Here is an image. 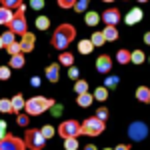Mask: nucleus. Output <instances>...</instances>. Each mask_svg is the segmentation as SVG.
Wrapping results in <instances>:
<instances>
[{
    "label": "nucleus",
    "instance_id": "1",
    "mask_svg": "<svg viewBox=\"0 0 150 150\" xmlns=\"http://www.w3.org/2000/svg\"><path fill=\"white\" fill-rule=\"evenodd\" d=\"M76 38V30H74V26L68 22L60 24L56 30H54V34H52V46L56 48V50H66V48L72 44V40Z\"/></svg>",
    "mask_w": 150,
    "mask_h": 150
},
{
    "label": "nucleus",
    "instance_id": "2",
    "mask_svg": "<svg viewBox=\"0 0 150 150\" xmlns=\"http://www.w3.org/2000/svg\"><path fill=\"white\" fill-rule=\"evenodd\" d=\"M54 104H56V102H54L52 98H44V96H32L30 100H26V104H24V110H26V114H28V116H40L42 112L50 110Z\"/></svg>",
    "mask_w": 150,
    "mask_h": 150
},
{
    "label": "nucleus",
    "instance_id": "3",
    "mask_svg": "<svg viewBox=\"0 0 150 150\" xmlns=\"http://www.w3.org/2000/svg\"><path fill=\"white\" fill-rule=\"evenodd\" d=\"M106 124H104L100 118H96V116H90V118H86L84 122L80 124V134H86V136H98V134H102Z\"/></svg>",
    "mask_w": 150,
    "mask_h": 150
},
{
    "label": "nucleus",
    "instance_id": "4",
    "mask_svg": "<svg viewBox=\"0 0 150 150\" xmlns=\"http://www.w3.org/2000/svg\"><path fill=\"white\" fill-rule=\"evenodd\" d=\"M44 142H46V138L42 136L40 130H36V128H28V130H26V134H24V144H26V148L42 150L44 148Z\"/></svg>",
    "mask_w": 150,
    "mask_h": 150
},
{
    "label": "nucleus",
    "instance_id": "5",
    "mask_svg": "<svg viewBox=\"0 0 150 150\" xmlns=\"http://www.w3.org/2000/svg\"><path fill=\"white\" fill-rule=\"evenodd\" d=\"M26 28H28V24H26V16H24V6H20V8H16L14 16H12L10 24H8V30H12L14 34L22 36L24 32H28Z\"/></svg>",
    "mask_w": 150,
    "mask_h": 150
},
{
    "label": "nucleus",
    "instance_id": "6",
    "mask_svg": "<svg viewBox=\"0 0 150 150\" xmlns=\"http://www.w3.org/2000/svg\"><path fill=\"white\" fill-rule=\"evenodd\" d=\"M56 132L62 136V140L64 138H78L80 136V122L78 120H64L58 126Z\"/></svg>",
    "mask_w": 150,
    "mask_h": 150
},
{
    "label": "nucleus",
    "instance_id": "7",
    "mask_svg": "<svg viewBox=\"0 0 150 150\" xmlns=\"http://www.w3.org/2000/svg\"><path fill=\"white\" fill-rule=\"evenodd\" d=\"M0 150H26V144L22 138L14 134H6L0 138Z\"/></svg>",
    "mask_w": 150,
    "mask_h": 150
},
{
    "label": "nucleus",
    "instance_id": "8",
    "mask_svg": "<svg viewBox=\"0 0 150 150\" xmlns=\"http://www.w3.org/2000/svg\"><path fill=\"white\" fill-rule=\"evenodd\" d=\"M128 136H130V140L140 142V140H144L148 136V126H146L144 122H132V124L128 126Z\"/></svg>",
    "mask_w": 150,
    "mask_h": 150
},
{
    "label": "nucleus",
    "instance_id": "9",
    "mask_svg": "<svg viewBox=\"0 0 150 150\" xmlns=\"http://www.w3.org/2000/svg\"><path fill=\"white\" fill-rule=\"evenodd\" d=\"M100 18L106 22V26H116V24L120 22V10L118 8H108V10L102 12Z\"/></svg>",
    "mask_w": 150,
    "mask_h": 150
},
{
    "label": "nucleus",
    "instance_id": "10",
    "mask_svg": "<svg viewBox=\"0 0 150 150\" xmlns=\"http://www.w3.org/2000/svg\"><path fill=\"white\" fill-rule=\"evenodd\" d=\"M110 70H112V58L108 56V54H102V56L96 58V72L108 74Z\"/></svg>",
    "mask_w": 150,
    "mask_h": 150
},
{
    "label": "nucleus",
    "instance_id": "11",
    "mask_svg": "<svg viewBox=\"0 0 150 150\" xmlns=\"http://www.w3.org/2000/svg\"><path fill=\"white\" fill-rule=\"evenodd\" d=\"M34 44H36V36L32 34V32H24L22 40H20L22 52H32V50H34Z\"/></svg>",
    "mask_w": 150,
    "mask_h": 150
},
{
    "label": "nucleus",
    "instance_id": "12",
    "mask_svg": "<svg viewBox=\"0 0 150 150\" xmlns=\"http://www.w3.org/2000/svg\"><path fill=\"white\" fill-rule=\"evenodd\" d=\"M46 78L50 82H58V78H60V64H58V62L46 66Z\"/></svg>",
    "mask_w": 150,
    "mask_h": 150
},
{
    "label": "nucleus",
    "instance_id": "13",
    "mask_svg": "<svg viewBox=\"0 0 150 150\" xmlns=\"http://www.w3.org/2000/svg\"><path fill=\"white\" fill-rule=\"evenodd\" d=\"M92 102H94V96L90 92H84V94H78V96H76V104H78L80 108H88Z\"/></svg>",
    "mask_w": 150,
    "mask_h": 150
},
{
    "label": "nucleus",
    "instance_id": "14",
    "mask_svg": "<svg viewBox=\"0 0 150 150\" xmlns=\"http://www.w3.org/2000/svg\"><path fill=\"white\" fill-rule=\"evenodd\" d=\"M12 102V110H14V114H18L20 110H24V104H26V98H24L22 94H16L14 98H10Z\"/></svg>",
    "mask_w": 150,
    "mask_h": 150
},
{
    "label": "nucleus",
    "instance_id": "15",
    "mask_svg": "<svg viewBox=\"0 0 150 150\" xmlns=\"http://www.w3.org/2000/svg\"><path fill=\"white\" fill-rule=\"evenodd\" d=\"M126 24H138L140 20H142V10L140 8H132V10L126 14Z\"/></svg>",
    "mask_w": 150,
    "mask_h": 150
},
{
    "label": "nucleus",
    "instance_id": "16",
    "mask_svg": "<svg viewBox=\"0 0 150 150\" xmlns=\"http://www.w3.org/2000/svg\"><path fill=\"white\" fill-rule=\"evenodd\" d=\"M58 64L60 66H74V56L70 54V52H66V50H62L60 52V56H58Z\"/></svg>",
    "mask_w": 150,
    "mask_h": 150
},
{
    "label": "nucleus",
    "instance_id": "17",
    "mask_svg": "<svg viewBox=\"0 0 150 150\" xmlns=\"http://www.w3.org/2000/svg\"><path fill=\"white\" fill-rule=\"evenodd\" d=\"M136 98H138L140 102L148 104L150 102V88L148 86H138V88H136Z\"/></svg>",
    "mask_w": 150,
    "mask_h": 150
},
{
    "label": "nucleus",
    "instance_id": "18",
    "mask_svg": "<svg viewBox=\"0 0 150 150\" xmlns=\"http://www.w3.org/2000/svg\"><path fill=\"white\" fill-rule=\"evenodd\" d=\"M102 34H104V40H106V42L118 40V30H116V26H106L102 30Z\"/></svg>",
    "mask_w": 150,
    "mask_h": 150
},
{
    "label": "nucleus",
    "instance_id": "19",
    "mask_svg": "<svg viewBox=\"0 0 150 150\" xmlns=\"http://www.w3.org/2000/svg\"><path fill=\"white\" fill-rule=\"evenodd\" d=\"M24 62H26V58H24V54L20 52V54H14V56H10L8 66H10V68H22Z\"/></svg>",
    "mask_w": 150,
    "mask_h": 150
},
{
    "label": "nucleus",
    "instance_id": "20",
    "mask_svg": "<svg viewBox=\"0 0 150 150\" xmlns=\"http://www.w3.org/2000/svg\"><path fill=\"white\" fill-rule=\"evenodd\" d=\"M12 16H14V12L12 10H8V8H4V6H0V24H10V20H12Z\"/></svg>",
    "mask_w": 150,
    "mask_h": 150
},
{
    "label": "nucleus",
    "instance_id": "21",
    "mask_svg": "<svg viewBox=\"0 0 150 150\" xmlns=\"http://www.w3.org/2000/svg\"><path fill=\"white\" fill-rule=\"evenodd\" d=\"M84 22L88 24V26H96V24L100 22V14L98 12H86V16H84Z\"/></svg>",
    "mask_w": 150,
    "mask_h": 150
},
{
    "label": "nucleus",
    "instance_id": "22",
    "mask_svg": "<svg viewBox=\"0 0 150 150\" xmlns=\"http://www.w3.org/2000/svg\"><path fill=\"white\" fill-rule=\"evenodd\" d=\"M36 28H38V30H48V28H50V18L44 16V14H40V16L36 18Z\"/></svg>",
    "mask_w": 150,
    "mask_h": 150
},
{
    "label": "nucleus",
    "instance_id": "23",
    "mask_svg": "<svg viewBox=\"0 0 150 150\" xmlns=\"http://www.w3.org/2000/svg\"><path fill=\"white\" fill-rule=\"evenodd\" d=\"M92 50H94V46H92L90 40H80V42H78V52H80V54H90Z\"/></svg>",
    "mask_w": 150,
    "mask_h": 150
},
{
    "label": "nucleus",
    "instance_id": "24",
    "mask_svg": "<svg viewBox=\"0 0 150 150\" xmlns=\"http://www.w3.org/2000/svg\"><path fill=\"white\" fill-rule=\"evenodd\" d=\"M144 52H142V50H132V52H130V62H132V64H142V62H144Z\"/></svg>",
    "mask_w": 150,
    "mask_h": 150
},
{
    "label": "nucleus",
    "instance_id": "25",
    "mask_svg": "<svg viewBox=\"0 0 150 150\" xmlns=\"http://www.w3.org/2000/svg\"><path fill=\"white\" fill-rule=\"evenodd\" d=\"M96 100H100V102H104L106 98H108V88L106 86H98L96 90H94V94H92Z\"/></svg>",
    "mask_w": 150,
    "mask_h": 150
},
{
    "label": "nucleus",
    "instance_id": "26",
    "mask_svg": "<svg viewBox=\"0 0 150 150\" xmlns=\"http://www.w3.org/2000/svg\"><path fill=\"white\" fill-rule=\"evenodd\" d=\"M74 92H78V94H84V92H88V82L86 80H74Z\"/></svg>",
    "mask_w": 150,
    "mask_h": 150
},
{
    "label": "nucleus",
    "instance_id": "27",
    "mask_svg": "<svg viewBox=\"0 0 150 150\" xmlns=\"http://www.w3.org/2000/svg\"><path fill=\"white\" fill-rule=\"evenodd\" d=\"M0 112H2V114L14 112V110H12V102L8 100V98H0Z\"/></svg>",
    "mask_w": 150,
    "mask_h": 150
},
{
    "label": "nucleus",
    "instance_id": "28",
    "mask_svg": "<svg viewBox=\"0 0 150 150\" xmlns=\"http://www.w3.org/2000/svg\"><path fill=\"white\" fill-rule=\"evenodd\" d=\"M0 2H2V6L8 8V10H16V8L22 6V0H0Z\"/></svg>",
    "mask_w": 150,
    "mask_h": 150
},
{
    "label": "nucleus",
    "instance_id": "29",
    "mask_svg": "<svg viewBox=\"0 0 150 150\" xmlns=\"http://www.w3.org/2000/svg\"><path fill=\"white\" fill-rule=\"evenodd\" d=\"M116 60H118L120 64H128V62H130V52L124 50V48L118 50V52H116Z\"/></svg>",
    "mask_w": 150,
    "mask_h": 150
},
{
    "label": "nucleus",
    "instance_id": "30",
    "mask_svg": "<svg viewBox=\"0 0 150 150\" xmlns=\"http://www.w3.org/2000/svg\"><path fill=\"white\" fill-rule=\"evenodd\" d=\"M90 42H92V46H102L106 40H104V34H102V32H94V34L90 36Z\"/></svg>",
    "mask_w": 150,
    "mask_h": 150
},
{
    "label": "nucleus",
    "instance_id": "31",
    "mask_svg": "<svg viewBox=\"0 0 150 150\" xmlns=\"http://www.w3.org/2000/svg\"><path fill=\"white\" fill-rule=\"evenodd\" d=\"M2 42H4V46H8L12 42H16V34L12 32V30H6L4 34H2Z\"/></svg>",
    "mask_w": 150,
    "mask_h": 150
},
{
    "label": "nucleus",
    "instance_id": "32",
    "mask_svg": "<svg viewBox=\"0 0 150 150\" xmlns=\"http://www.w3.org/2000/svg\"><path fill=\"white\" fill-rule=\"evenodd\" d=\"M40 132H42V136H44V138H52V136H54V134H56V130H54V128L50 126V124H44V126L40 128Z\"/></svg>",
    "mask_w": 150,
    "mask_h": 150
},
{
    "label": "nucleus",
    "instance_id": "33",
    "mask_svg": "<svg viewBox=\"0 0 150 150\" xmlns=\"http://www.w3.org/2000/svg\"><path fill=\"white\" fill-rule=\"evenodd\" d=\"M64 150H78V140L76 138H64Z\"/></svg>",
    "mask_w": 150,
    "mask_h": 150
},
{
    "label": "nucleus",
    "instance_id": "34",
    "mask_svg": "<svg viewBox=\"0 0 150 150\" xmlns=\"http://www.w3.org/2000/svg\"><path fill=\"white\" fill-rule=\"evenodd\" d=\"M6 50H8V54H10V56H14V54H20V52H22L20 42H12V44H8V46H6Z\"/></svg>",
    "mask_w": 150,
    "mask_h": 150
},
{
    "label": "nucleus",
    "instance_id": "35",
    "mask_svg": "<svg viewBox=\"0 0 150 150\" xmlns=\"http://www.w3.org/2000/svg\"><path fill=\"white\" fill-rule=\"evenodd\" d=\"M88 2H90V0H76L74 10H76V12H86V8H88Z\"/></svg>",
    "mask_w": 150,
    "mask_h": 150
},
{
    "label": "nucleus",
    "instance_id": "36",
    "mask_svg": "<svg viewBox=\"0 0 150 150\" xmlns=\"http://www.w3.org/2000/svg\"><path fill=\"white\" fill-rule=\"evenodd\" d=\"M10 66H0V80H8L10 78Z\"/></svg>",
    "mask_w": 150,
    "mask_h": 150
},
{
    "label": "nucleus",
    "instance_id": "37",
    "mask_svg": "<svg viewBox=\"0 0 150 150\" xmlns=\"http://www.w3.org/2000/svg\"><path fill=\"white\" fill-rule=\"evenodd\" d=\"M28 118H30L28 114H18V116H16V122H18V126H24V128H26V126H28Z\"/></svg>",
    "mask_w": 150,
    "mask_h": 150
},
{
    "label": "nucleus",
    "instance_id": "38",
    "mask_svg": "<svg viewBox=\"0 0 150 150\" xmlns=\"http://www.w3.org/2000/svg\"><path fill=\"white\" fill-rule=\"evenodd\" d=\"M76 0H58V6L60 8H74Z\"/></svg>",
    "mask_w": 150,
    "mask_h": 150
},
{
    "label": "nucleus",
    "instance_id": "39",
    "mask_svg": "<svg viewBox=\"0 0 150 150\" xmlns=\"http://www.w3.org/2000/svg\"><path fill=\"white\" fill-rule=\"evenodd\" d=\"M118 86V76H108L106 78V88H116Z\"/></svg>",
    "mask_w": 150,
    "mask_h": 150
},
{
    "label": "nucleus",
    "instance_id": "40",
    "mask_svg": "<svg viewBox=\"0 0 150 150\" xmlns=\"http://www.w3.org/2000/svg\"><path fill=\"white\" fill-rule=\"evenodd\" d=\"M30 8L32 10H42L44 8V0H30Z\"/></svg>",
    "mask_w": 150,
    "mask_h": 150
},
{
    "label": "nucleus",
    "instance_id": "41",
    "mask_svg": "<svg viewBox=\"0 0 150 150\" xmlns=\"http://www.w3.org/2000/svg\"><path fill=\"white\" fill-rule=\"evenodd\" d=\"M96 118H100L102 122H106V118H108V110H106V108H98V110H96Z\"/></svg>",
    "mask_w": 150,
    "mask_h": 150
},
{
    "label": "nucleus",
    "instance_id": "42",
    "mask_svg": "<svg viewBox=\"0 0 150 150\" xmlns=\"http://www.w3.org/2000/svg\"><path fill=\"white\" fill-rule=\"evenodd\" d=\"M78 74H80V70L76 68V66H70L68 68V76L72 78V80H78Z\"/></svg>",
    "mask_w": 150,
    "mask_h": 150
},
{
    "label": "nucleus",
    "instance_id": "43",
    "mask_svg": "<svg viewBox=\"0 0 150 150\" xmlns=\"http://www.w3.org/2000/svg\"><path fill=\"white\" fill-rule=\"evenodd\" d=\"M6 134H8V132H6V122H4V120H0V138H2V136H6Z\"/></svg>",
    "mask_w": 150,
    "mask_h": 150
},
{
    "label": "nucleus",
    "instance_id": "44",
    "mask_svg": "<svg viewBox=\"0 0 150 150\" xmlns=\"http://www.w3.org/2000/svg\"><path fill=\"white\" fill-rule=\"evenodd\" d=\"M30 84H32V86H40V78H38V76H32V78H30Z\"/></svg>",
    "mask_w": 150,
    "mask_h": 150
},
{
    "label": "nucleus",
    "instance_id": "45",
    "mask_svg": "<svg viewBox=\"0 0 150 150\" xmlns=\"http://www.w3.org/2000/svg\"><path fill=\"white\" fill-rule=\"evenodd\" d=\"M114 150H130V146H128V144H118Z\"/></svg>",
    "mask_w": 150,
    "mask_h": 150
},
{
    "label": "nucleus",
    "instance_id": "46",
    "mask_svg": "<svg viewBox=\"0 0 150 150\" xmlns=\"http://www.w3.org/2000/svg\"><path fill=\"white\" fill-rule=\"evenodd\" d=\"M144 44H146V46H150V32H146V34H144Z\"/></svg>",
    "mask_w": 150,
    "mask_h": 150
},
{
    "label": "nucleus",
    "instance_id": "47",
    "mask_svg": "<svg viewBox=\"0 0 150 150\" xmlns=\"http://www.w3.org/2000/svg\"><path fill=\"white\" fill-rule=\"evenodd\" d=\"M84 150H96V146H94V144H86V146H84Z\"/></svg>",
    "mask_w": 150,
    "mask_h": 150
},
{
    "label": "nucleus",
    "instance_id": "48",
    "mask_svg": "<svg viewBox=\"0 0 150 150\" xmlns=\"http://www.w3.org/2000/svg\"><path fill=\"white\" fill-rule=\"evenodd\" d=\"M2 46H4V42H2V36H0V48H2Z\"/></svg>",
    "mask_w": 150,
    "mask_h": 150
},
{
    "label": "nucleus",
    "instance_id": "49",
    "mask_svg": "<svg viewBox=\"0 0 150 150\" xmlns=\"http://www.w3.org/2000/svg\"><path fill=\"white\" fill-rule=\"evenodd\" d=\"M104 2H114V0H104Z\"/></svg>",
    "mask_w": 150,
    "mask_h": 150
},
{
    "label": "nucleus",
    "instance_id": "50",
    "mask_svg": "<svg viewBox=\"0 0 150 150\" xmlns=\"http://www.w3.org/2000/svg\"><path fill=\"white\" fill-rule=\"evenodd\" d=\"M138 2H148V0H138Z\"/></svg>",
    "mask_w": 150,
    "mask_h": 150
},
{
    "label": "nucleus",
    "instance_id": "51",
    "mask_svg": "<svg viewBox=\"0 0 150 150\" xmlns=\"http://www.w3.org/2000/svg\"><path fill=\"white\" fill-rule=\"evenodd\" d=\"M102 150H112V148H102Z\"/></svg>",
    "mask_w": 150,
    "mask_h": 150
},
{
    "label": "nucleus",
    "instance_id": "52",
    "mask_svg": "<svg viewBox=\"0 0 150 150\" xmlns=\"http://www.w3.org/2000/svg\"><path fill=\"white\" fill-rule=\"evenodd\" d=\"M148 62H150V56H148Z\"/></svg>",
    "mask_w": 150,
    "mask_h": 150
}]
</instances>
